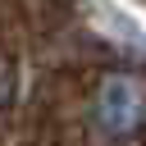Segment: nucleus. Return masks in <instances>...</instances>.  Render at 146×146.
Wrapping results in <instances>:
<instances>
[{"instance_id": "1", "label": "nucleus", "mask_w": 146, "mask_h": 146, "mask_svg": "<svg viewBox=\"0 0 146 146\" xmlns=\"http://www.w3.org/2000/svg\"><path fill=\"white\" fill-rule=\"evenodd\" d=\"M91 119H96L100 137H110V141H128L132 132H141V123H146V91H141V82L128 78V73H110L96 87Z\"/></svg>"}, {"instance_id": "2", "label": "nucleus", "mask_w": 146, "mask_h": 146, "mask_svg": "<svg viewBox=\"0 0 146 146\" xmlns=\"http://www.w3.org/2000/svg\"><path fill=\"white\" fill-rule=\"evenodd\" d=\"M9 100H14V64L0 55V110H5Z\"/></svg>"}]
</instances>
